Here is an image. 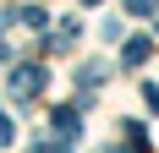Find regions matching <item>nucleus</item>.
<instances>
[{"label":"nucleus","instance_id":"f257e3e1","mask_svg":"<svg viewBox=\"0 0 159 153\" xmlns=\"http://www.w3.org/2000/svg\"><path fill=\"white\" fill-rule=\"evenodd\" d=\"M6 88H11V98H16V104H28L33 93L44 88V66H16V71H11V82H6Z\"/></svg>","mask_w":159,"mask_h":153},{"label":"nucleus","instance_id":"f03ea898","mask_svg":"<svg viewBox=\"0 0 159 153\" xmlns=\"http://www.w3.org/2000/svg\"><path fill=\"white\" fill-rule=\"evenodd\" d=\"M148 55H154V38H143V33H137V38H126V49H121V60H126V66H143Z\"/></svg>","mask_w":159,"mask_h":153},{"label":"nucleus","instance_id":"7ed1b4c3","mask_svg":"<svg viewBox=\"0 0 159 153\" xmlns=\"http://www.w3.org/2000/svg\"><path fill=\"white\" fill-rule=\"evenodd\" d=\"M49 126H55L61 137H77V131H82V115H77V109H55V115H49Z\"/></svg>","mask_w":159,"mask_h":153},{"label":"nucleus","instance_id":"20e7f679","mask_svg":"<svg viewBox=\"0 0 159 153\" xmlns=\"http://www.w3.org/2000/svg\"><path fill=\"white\" fill-rule=\"evenodd\" d=\"M104 76H110V66H104V60H88V66L77 71V88H99Z\"/></svg>","mask_w":159,"mask_h":153},{"label":"nucleus","instance_id":"39448f33","mask_svg":"<svg viewBox=\"0 0 159 153\" xmlns=\"http://www.w3.org/2000/svg\"><path fill=\"white\" fill-rule=\"evenodd\" d=\"M16 22H22V28H33V33H39V28H44V11H39V6H22V11H16Z\"/></svg>","mask_w":159,"mask_h":153},{"label":"nucleus","instance_id":"423d86ee","mask_svg":"<svg viewBox=\"0 0 159 153\" xmlns=\"http://www.w3.org/2000/svg\"><path fill=\"white\" fill-rule=\"evenodd\" d=\"M99 38L115 44V38H121V16H104V22H99Z\"/></svg>","mask_w":159,"mask_h":153},{"label":"nucleus","instance_id":"0eeeda50","mask_svg":"<svg viewBox=\"0 0 159 153\" xmlns=\"http://www.w3.org/2000/svg\"><path fill=\"white\" fill-rule=\"evenodd\" d=\"M143 104H148V109H159V88H154V82H143Z\"/></svg>","mask_w":159,"mask_h":153},{"label":"nucleus","instance_id":"6e6552de","mask_svg":"<svg viewBox=\"0 0 159 153\" xmlns=\"http://www.w3.org/2000/svg\"><path fill=\"white\" fill-rule=\"evenodd\" d=\"M16 137V126H11V115H0V142H11Z\"/></svg>","mask_w":159,"mask_h":153},{"label":"nucleus","instance_id":"1a4fd4ad","mask_svg":"<svg viewBox=\"0 0 159 153\" xmlns=\"http://www.w3.org/2000/svg\"><path fill=\"white\" fill-rule=\"evenodd\" d=\"M132 6V16H143V11H154V0H126Z\"/></svg>","mask_w":159,"mask_h":153},{"label":"nucleus","instance_id":"9d476101","mask_svg":"<svg viewBox=\"0 0 159 153\" xmlns=\"http://www.w3.org/2000/svg\"><path fill=\"white\" fill-rule=\"evenodd\" d=\"M82 6H99V0H82Z\"/></svg>","mask_w":159,"mask_h":153}]
</instances>
